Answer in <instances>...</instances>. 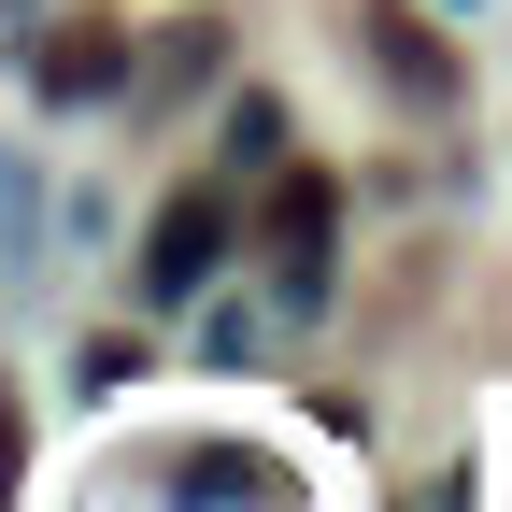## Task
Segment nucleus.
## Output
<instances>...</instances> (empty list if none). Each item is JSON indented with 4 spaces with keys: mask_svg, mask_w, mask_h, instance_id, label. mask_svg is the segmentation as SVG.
I'll use <instances>...</instances> for the list:
<instances>
[{
    "mask_svg": "<svg viewBox=\"0 0 512 512\" xmlns=\"http://www.w3.org/2000/svg\"><path fill=\"white\" fill-rule=\"evenodd\" d=\"M214 271H228V200H214V185H185V200L157 214V242H143V285H157V299H200Z\"/></svg>",
    "mask_w": 512,
    "mask_h": 512,
    "instance_id": "obj_1",
    "label": "nucleus"
},
{
    "mask_svg": "<svg viewBox=\"0 0 512 512\" xmlns=\"http://www.w3.org/2000/svg\"><path fill=\"white\" fill-rule=\"evenodd\" d=\"M370 57H384V86H399V100H441V86H456V57L427 43L413 0H370Z\"/></svg>",
    "mask_w": 512,
    "mask_h": 512,
    "instance_id": "obj_2",
    "label": "nucleus"
},
{
    "mask_svg": "<svg viewBox=\"0 0 512 512\" xmlns=\"http://www.w3.org/2000/svg\"><path fill=\"white\" fill-rule=\"evenodd\" d=\"M271 242H285V299H328V185H285V200H271Z\"/></svg>",
    "mask_w": 512,
    "mask_h": 512,
    "instance_id": "obj_3",
    "label": "nucleus"
},
{
    "mask_svg": "<svg viewBox=\"0 0 512 512\" xmlns=\"http://www.w3.org/2000/svg\"><path fill=\"white\" fill-rule=\"evenodd\" d=\"M128 86V29H57L43 43V100H114Z\"/></svg>",
    "mask_w": 512,
    "mask_h": 512,
    "instance_id": "obj_4",
    "label": "nucleus"
}]
</instances>
